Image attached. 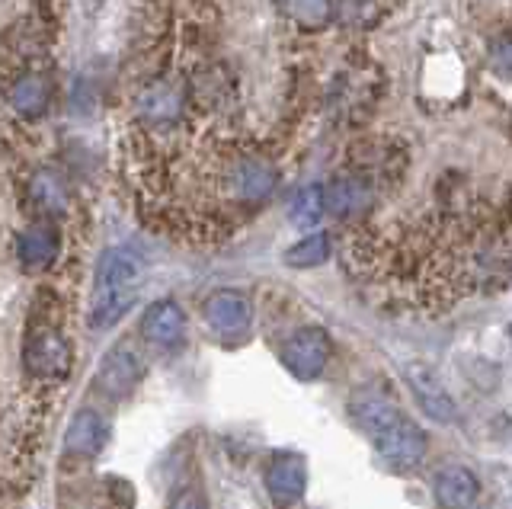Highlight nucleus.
I'll use <instances>...</instances> for the list:
<instances>
[{"label": "nucleus", "mask_w": 512, "mask_h": 509, "mask_svg": "<svg viewBox=\"0 0 512 509\" xmlns=\"http://www.w3.org/2000/svg\"><path fill=\"white\" fill-rule=\"evenodd\" d=\"M359 426L375 442L378 455L394 468H420L429 439L410 417H404L391 401L384 397H362L356 404Z\"/></svg>", "instance_id": "f257e3e1"}, {"label": "nucleus", "mask_w": 512, "mask_h": 509, "mask_svg": "<svg viewBox=\"0 0 512 509\" xmlns=\"http://www.w3.org/2000/svg\"><path fill=\"white\" fill-rule=\"evenodd\" d=\"M144 279V260L128 247H112L100 257L90 295V327L103 330L122 321L132 308L135 292Z\"/></svg>", "instance_id": "f03ea898"}, {"label": "nucleus", "mask_w": 512, "mask_h": 509, "mask_svg": "<svg viewBox=\"0 0 512 509\" xmlns=\"http://www.w3.org/2000/svg\"><path fill=\"white\" fill-rule=\"evenodd\" d=\"M71 343L64 340V333L58 327L36 324L26 337L23 349V369L32 381L39 385H55L71 375Z\"/></svg>", "instance_id": "7ed1b4c3"}, {"label": "nucleus", "mask_w": 512, "mask_h": 509, "mask_svg": "<svg viewBox=\"0 0 512 509\" xmlns=\"http://www.w3.org/2000/svg\"><path fill=\"white\" fill-rule=\"evenodd\" d=\"M330 337L320 327H301L282 343L285 369L301 381H311L327 369L330 362Z\"/></svg>", "instance_id": "20e7f679"}, {"label": "nucleus", "mask_w": 512, "mask_h": 509, "mask_svg": "<svg viewBox=\"0 0 512 509\" xmlns=\"http://www.w3.org/2000/svg\"><path fill=\"white\" fill-rule=\"evenodd\" d=\"M378 186L359 170L340 173L330 186H324V212L336 218H359L375 205Z\"/></svg>", "instance_id": "39448f33"}, {"label": "nucleus", "mask_w": 512, "mask_h": 509, "mask_svg": "<svg viewBox=\"0 0 512 509\" xmlns=\"http://www.w3.org/2000/svg\"><path fill=\"white\" fill-rule=\"evenodd\" d=\"M144 375V362L135 349L128 346H116L109 349L106 359L100 362V372H96V385L112 401H128L132 391L138 388V381Z\"/></svg>", "instance_id": "423d86ee"}, {"label": "nucleus", "mask_w": 512, "mask_h": 509, "mask_svg": "<svg viewBox=\"0 0 512 509\" xmlns=\"http://www.w3.org/2000/svg\"><path fill=\"white\" fill-rule=\"evenodd\" d=\"M266 490L279 506H292L308 490V461L295 452H276L266 465Z\"/></svg>", "instance_id": "0eeeda50"}, {"label": "nucleus", "mask_w": 512, "mask_h": 509, "mask_svg": "<svg viewBox=\"0 0 512 509\" xmlns=\"http://www.w3.org/2000/svg\"><path fill=\"white\" fill-rule=\"evenodd\" d=\"M202 314H205V324L215 333H221V337H240L253 321L250 298L234 289H221L215 295H208Z\"/></svg>", "instance_id": "6e6552de"}, {"label": "nucleus", "mask_w": 512, "mask_h": 509, "mask_svg": "<svg viewBox=\"0 0 512 509\" xmlns=\"http://www.w3.org/2000/svg\"><path fill=\"white\" fill-rule=\"evenodd\" d=\"M141 337L154 349H176L186 337V314L170 298H160L141 314Z\"/></svg>", "instance_id": "1a4fd4ad"}, {"label": "nucleus", "mask_w": 512, "mask_h": 509, "mask_svg": "<svg viewBox=\"0 0 512 509\" xmlns=\"http://www.w3.org/2000/svg\"><path fill=\"white\" fill-rule=\"evenodd\" d=\"M135 109H138V116L151 125H167L173 119H180L186 109V84L154 81L138 93Z\"/></svg>", "instance_id": "9d476101"}, {"label": "nucleus", "mask_w": 512, "mask_h": 509, "mask_svg": "<svg viewBox=\"0 0 512 509\" xmlns=\"http://www.w3.org/2000/svg\"><path fill=\"white\" fill-rule=\"evenodd\" d=\"M106 436H109L106 420L93 407H84L74 413L68 429H64V452L74 458H96L103 452Z\"/></svg>", "instance_id": "9b49d317"}, {"label": "nucleus", "mask_w": 512, "mask_h": 509, "mask_svg": "<svg viewBox=\"0 0 512 509\" xmlns=\"http://www.w3.org/2000/svg\"><path fill=\"white\" fill-rule=\"evenodd\" d=\"M432 490H436L439 506H445V509H464V506H471L477 500L480 481L474 477L471 468L448 465V468H442L436 474V484H432Z\"/></svg>", "instance_id": "f8f14e48"}, {"label": "nucleus", "mask_w": 512, "mask_h": 509, "mask_svg": "<svg viewBox=\"0 0 512 509\" xmlns=\"http://www.w3.org/2000/svg\"><path fill=\"white\" fill-rule=\"evenodd\" d=\"M16 253L26 269H45L58 257V231L52 225H32L16 241Z\"/></svg>", "instance_id": "ddd939ff"}, {"label": "nucleus", "mask_w": 512, "mask_h": 509, "mask_svg": "<svg viewBox=\"0 0 512 509\" xmlns=\"http://www.w3.org/2000/svg\"><path fill=\"white\" fill-rule=\"evenodd\" d=\"M410 385L416 391V397H420V404L426 407V413L432 420H455V404H452V397L445 394V388L439 385V378L426 372V369H410Z\"/></svg>", "instance_id": "4468645a"}, {"label": "nucleus", "mask_w": 512, "mask_h": 509, "mask_svg": "<svg viewBox=\"0 0 512 509\" xmlns=\"http://www.w3.org/2000/svg\"><path fill=\"white\" fill-rule=\"evenodd\" d=\"M279 10L301 29H324L333 17L330 0H279Z\"/></svg>", "instance_id": "2eb2a0df"}, {"label": "nucleus", "mask_w": 512, "mask_h": 509, "mask_svg": "<svg viewBox=\"0 0 512 509\" xmlns=\"http://www.w3.org/2000/svg\"><path fill=\"white\" fill-rule=\"evenodd\" d=\"M327 260H330V237L320 234V231L301 237L295 247L285 250V263L292 269H311V266H320Z\"/></svg>", "instance_id": "dca6fc26"}, {"label": "nucleus", "mask_w": 512, "mask_h": 509, "mask_svg": "<svg viewBox=\"0 0 512 509\" xmlns=\"http://www.w3.org/2000/svg\"><path fill=\"white\" fill-rule=\"evenodd\" d=\"M292 225L298 228H314L320 218H324V186H304L301 193L292 199Z\"/></svg>", "instance_id": "f3484780"}, {"label": "nucleus", "mask_w": 512, "mask_h": 509, "mask_svg": "<svg viewBox=\"0 0 512 509\" xmlns=\"http://www.w3.org/2000/svg\"><path fill=\"white\" fill-rule=\"evenodd\" d=\"M10 100H13L16 109H20V113L39 116L45 109V103H48V87L39 81V77H23V81L13 87Z\"/></svg>", "instance_id": "a211bd4d"}, {"label": "nucleus", "mask_w": 512, "mask_h": 509, "mask_svg": "<svg viewBox=\"0 0 512 509\" xmlns=\"http://www.w3.org/2000/svg\"><path fill=\"white\" fill-rule=\"evenodd\" d=\"M32 193L42 199L45 209H61V205H64V186L52 177V173H39Z\"/></svg>", "instance_id": "6ab92c4d"}, {"label": "nucleus", "mask_w": 512, "mask_h": 509, "mask_svg": "<svg viewBox=\"0 0 512 509\" xmlns=\"http://www.w3.org/2000/svg\"><path fill=\"white\" fill-rule=\"evenodd\" d=\"M167 509H208V503H205V497H202V490H199V487H183V490L170 500Z\"/></svg>", "instance_id": "aec40b11"}]
</instances>
